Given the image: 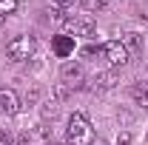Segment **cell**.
<instances>
[{"mask_svg": "<svg viewBox=\"0 0 148 145\" xmlns=\"http://www.w3.org/2000/svg\"><path fill=\"white\" fill-rule=\"evenodd\" d=\"M57 3H60V9H74L77 0H57Z\"/></svg>", "mask_w": 148, "mask_h": 145, "instance_id": "16", "label": "cell"}, {"mask_svg": "<svg viewBox=\"0 0 148 145\" xmlns=\"http://www.w3.org/2000/svg\"><path fill=\"white\" fill-rule=\"evenodd\" d=\"M66 29L71 31L74 37H91L94 34V20L91 17H77V20H66Z\"/></svg>", "mask_w": 148, "mask_h": 145, "instance_id": "5", "label": "cell"}, {"mask_svg": "<svg viewBox=\"0 0 148 145\" xmlns=\"http://www.w3.org/2000/svg\"><path fill=\"white\" fill-rule=\"evenodd\" d=\"M100 51H103L100 46H86L83 49V57H94V54H100Z\"/></svg>", "mask_w": 148, "mask_h": 145, "instance_id": "15", "label": "cell"}, {"mask_svg": "<svg viewBox=\"0 0 148 145\" xmlns=\"http://www.w3.org/2000/svg\"><path fill=\"white\" fill-rule=\"evenodd\" d=\"M66 140H69V145H91L94 128L86 120V114H71L69 128H66Z\"/></svg>", "mask_w": 148, "mask_h": 145, "instance_id": "1", "label": "cell"}, {"mask_svg": "<svg viewBox=\"0 0 148 145\" xmlns=\"http://www.w3.org/2000/svg\"><path fill=\"white\" fill-rule=\"evenodd\" d=\"M32 51H34V40H32L29 34L14 37V40L6 46V54H9V60H14V63H23V60H29V57H32Z\"/></svg>", "mask_w": 148, "mask_h": 145, "instance_id": "2", "label": "cell"}, {"mask_svg": "<svg viewBox=\"0 0 148 145\" xmlns=\"http://www.w3.org/2000/svg\"><path fill=\"white\" fill-rule=\"evenodd\" d=\"M57 103H46V108H43V114H46V117H57Z\"/></svg>", "mask_w": 148, "mask_h": 145, "instance_id": "14", "label": "cell"}, {"mask_svg": "<svg viewBox=\"0 0 148 145\" xmlns=\"http://www.w3.org/2000/svg\"><path fill=\"white\" fill-rule=\"evenodd\" d=\"M51 49H54L57 57H71L74 54V37H69V34L54 37V40H51Z\"/></svg>", "mask_w": 148, "mask_h": 145, "instance_id": "7", "label": "cell"}, {"mask_svg": "<svg viewBox=\"0 0 148 145\" xmlns=\"http://www.w3.org/2000/svg\"><path fill=\"white\" fill-rule=\"evenodd\" d=\"M46 137H49V131H46V128L26 131V134L20 137V145H46Z\"/></svg>", "mask_w": 148, "mask_h": 145, "instance_id": "8", "label": "cell"}, {"mask_svg": "<svg viewBox=\"0 0 148 145\" xmlns=\"http://www.w3.org/2000/svg\"><path fill=\"white\" fill-rule=\"evenodd\" d=\"M123 46H125L128 51H140V49H143V40H140L137 31H128V34L123 37Z\"/></svg>", "mask_w": 148, "mask_h": 145, "instance_id": "11", "label": "cell"}, {"mask_svg": "<svg viewBox=\"0 0 148 145\" xmlns=\"http://www.w3.org/2000/svg\"><path fill=\"white\" fill-rule=\"evenodd\" d=\"M94 83H97L100 88H111V85H117V74L114 71H103V74L94 77Z\"/></svg>", "mask_w": 148, "mask_h": 145, "instance_id": "10", "label": "cell"}, {"mask_svg": "<svg viewBox=\"0 0 148 145\" xmlns=\"http://www.w3.org/2000/svg\"><path fill=\"white\" fill-rule=\"evenodd\" d=\"M0 145H12V142H9V137H6L3 131H0Z\"/></svg>", "mask_w": 148, "mask_h": 145, "instance_id": "17", "label": "cell"}, {"mask_svg": "<svg viewBox=\"0 0 148 145\" xmlns=\"http://www.w3.org/2000/svg\"><path fill=\"white\" fill-rule=\"evenodd\" d=\"M46 145H60V142H46Z\"/></svg>", "mask_w": 148, "mask_h": 145, "instance_id": "18", "label": "cell"}, {"mask_svg": "<svg viewBox=\"0 0 148 145\" xmlns=\"http://www.w3.org/2000/svg\"><path fill=\"white\" fill-rule=\"evenodd\" d=\"M60 77H63V85L80 88V85H83V66H80V63H66L63 71H60Z\"/></svg>", "mask_w": 148, "mask_h": 145, "instance_id": "4", "label": "cell"}, {"mask_svg": "<svg viewBox=\"0 0 148 145\" xmlns=\"http://www.w3.org/2000/svg\"><path fill=\"white\" fill-rule=\"evenodd\" d=\"M83 6H86L88 12H103V9H106V0H83Z\"/></svg>", "mask_w": 148, "mask_h": 145, "instance_id": "13", "label": "cell"}, {"mask_svg": "<svg viewBox=\"0 0 148 145\" xmlns=\"http://www.w3.org/2000/svg\"><path fill=\"white\" fill-rule=\"evenodd\" d=\"M0 111L3 114H17L20 111V97L6 85H0Z\"/></svg>", "mask_w": 148, "mask_h": 145, "instance_id": "6", "label": "cell"}, {"mask_svg": "<svg viewBox=\"0 0 148 145\" xmlns=\"http://www.w3.org/2000/svg\"><path fill=\"white\" fill-rule=\"evenodd\" d=\"M131 97H134V103H137V105L148 108V83H137V85L131 88Z\"/></svg>", "mask_w": 148, "mask_h": 145, "instance_id": "9", "label": "cell"}, {"mask_svg": "<svg viewBox=\"0 0 148 145\" xmlns=\"http://www.w3.org/2000/svg\"><path fill=\"white\" fill-rule=\"evenodd\" d=\"M14 9H17V0H0V17L3 14H12Z\"/></svg>", "mask_w": 148, "mask_h": 145, "instance_id": "12", "label": "cell"}, {"mask_svg": "<svg viewBox=\"0 0 148 145\" xmlns=\"http://www.w3.org/2000/svg\"><path fill=\"white\" fill-rule=\"evenodd\" d=\"M103 54H106V60H108L111 66H125V63H128V49H125L120 40L106 43V46H103Z\"/></svg>", "mask_w": 148, "mask_h": 145, "instance_id": "3", "label": "cell"}]
</instances>
